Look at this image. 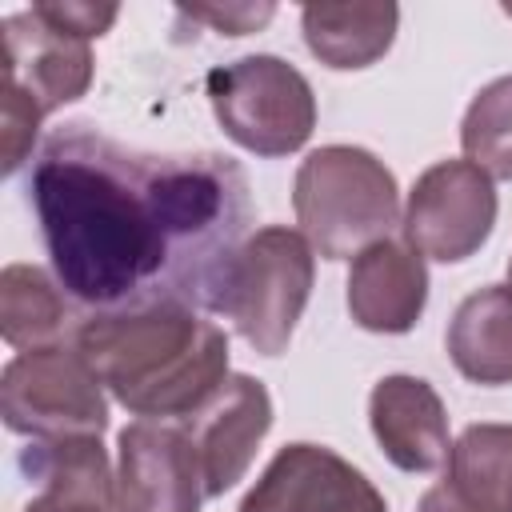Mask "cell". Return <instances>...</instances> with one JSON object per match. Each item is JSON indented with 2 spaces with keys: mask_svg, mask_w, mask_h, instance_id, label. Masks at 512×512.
Here are the masks:
<instances>
[{
  "mask_svg": "<svg viewBox=\"0 0 512 512\" xmlns=\"http://www.w3.org/2000/svg\"><path fill=\"white\" fill-rule=\"evenodd\" d=\"M48 24L80 36V40H92V36H104L116 20V4H32Z\"/></svg>",
  "mask_w": 512,
  "mask_h": 512,
  "instance_id": "21",
  "label": "cell"
},
{
  "mask_svg": "<svg viewBox=\"0 0 512 512\" xmlns=\"http://www.w3.org/2000/svg\"><path fill=\"white\" fill-rule=\"evenodd\" d=\"M416 512H480V508H476L452 480H440V484H432V488L420 496Z\"/></svg>",
  "mask_w": 512,
  "mask_h": 512,
  "instance_id": "23",
  "label": "cell"
},
{
  "mask_svg": "<svg viewBox=\"0 0 512 512\" xmlns=\"http://www.w3.org/2000/svg\"><path fill=\"white\" fill-rule=\"evenodd\" d=\"M292 208L312 252L348 260L388 236L400 216V192L396 176L368 148L324 144L300 164Z\"/></svg>",
  "mask_w": 512,
  "mask_h": 512,
  "instance_id": "3",
  "label": "cell"
},
{
  "mask_svg": "<svg viewBox=\"0 0 512 512\" xmlns=\"http://www.w3.org/2000/svg\"><path fill=\"white\" fill-rule=\"evenodd\" d=\"M372 436L404 472H436L448 464V412L436 388L420 376H384L368 396Z\"/></svg>",
  "mask_w": 512,
  "mask_h": 512,
  "instance_id": "13",
  "label": "cell"
},
{
  "mask_svg": "<svg viewBox=\"0 0 512 512\" xmlns=\"http://www.w3.org/2000/svg\"><path fill=\"white\" fill-rule=\"evenodd\" d=\"M272 4H224V8H188L192 20H208L212 28L228 32V36H244L252 28H260L264 20H272Z\"/></svg>",
  "mask_w": 512,
  "mask_h": 512,
  "instance_id": "22",
  "label": "cell"
},
{
  "mask_svg": "<svg viewBox=\"0 0 512 512\" xmlns=\"http://www.w3.org/2000/svg\"><path fill=\"white\" fill-rule=\"evenodd\" d=\"M204 476L184 428L136 420L116 444V512H200Z\"/></svg>",
  "mask_w": 512,
  "mask_h": 512,
  "instance_id": "8",
  "label": "cell"
},
{
  "mask_svg": "<svg viewBox=\"0 0 512 512\" xmlns=\"http://www.w3.org/2000/svg\"><path fill=\"white\" fill-rule=\"evenodd\" d=\"M0 416L32 440L100 436L108 428V400L76 344H48L8 360L0 376Z\"/></svg>",
  "mask_w": 512,
  "mask_h": 512,
  "instance_id": "6",
  "label": "cell"
},
{
  "mask_svg": "<svg viewBox=\"0 0 512 512\" xmlns=\"http://www.w3.org/2000/svg\"><path fill=\"white\" fill-rule=\"evenodd\" d=\"M24 512H108V508H100V504H84V500H64V496H36Z\"/></svg>",
  "mask_w": 512,
  "mask_h": 512,
  "instance_id": "24",
  "label": "cell"
},
{
  "mask_svg": "<svg viewBox=\"0 0 512 512\" xmlns=\"http://www.w3.org/2000/svg\"><path fill=\"white\" fill-rule=\"evenodd\" d=\"M244 172L228 156H144L100 136H56L32 204L56 280L104 312L148 304H212V288L244 244Z\"/></svg>",
  "mask_w": 512,
  "mask_h": 512,
  "instance_id": "1",
  "label": "cell"
},
{
  "mask_svg": "<svg viewBox=\"0 0 512 512\" xmlns=\"http://www.w3.org/2000/svg\"><path fill=\"white\" fill-rule=\"evenodd\" d=\"M496 224V188L492 176L472 160H440L408 192L404 240L432 260L456 264L480 252Z\"/></svg>",
  "mask_w": 512,
  "mask_h": 512,
  "instance_id": "7",
  "label": "cell"
},
{
  "mask_svg": "<svg viewBox=\"0 0 512 512\" xmlns=\"http://www.w3.org/2000/svg\"><path fill=\"white\" fill-rule=\"evenodd\" d=\"M76 352L128 412L148 420H188L228 380V336L176 300L88 316Z\"/></svg>",
  "mask_w": 512,
  "mask_h": 512,
  "instance_id": "2",
  "label": "cell"
},
{
  "mask_svg": "<svg viewBox=\"0 0 512 512\" xmlns=\"http://www.w3.org/2000/svg\"><path fill=\"white\" fill-rule=\"evenodd\" d=\"M448 480L480 512H512V424H472L448 452Z\"/></svg>",
  "mask_w": 512,
  "mask_h": 512,
  "instance_id": "18",
  "label": "cell"
},
{
  "mask_svg": "<svg viewBox=\"0 0 512 512\" xmlns=\"http://www.w3.org/2000/svg\"><path fill=\"white\" fill-rule=\"evenodd\" d=\"M44 112L12 84L0 88V140H4V172H16L36 140V128H40Z\"/></svg>",
  "mask_w": 512,
  "mask_h": 512,
  "instance_id": "20",
  "label": "cell"
},
{
  "mask_svg": "<svg viewBox=\"0 0 512 512\" xmlns=\"http://www.w3.org/2000/svg\"><path fill=\"white\" fill-rule=\"evenodd\" d=\"M240 512H388L376 484L320 444H288L260 472Z\"/></svg>",
  "mask_w": 512,
  "mask_h": 512,
  "instance_id": "9",
  "label": "cell"
},
{
  "mask_svg": "<svg viewBox=\"0 0 512 512\" xmlns=\"http://www.w3.org/2000/svg\"><path fill=\"white\" fill-rule=\"evenodd\" d=\"M32 476L40 480L44 496L84 500L116 512V472L108 468L100 436H64V440H40L28 456Z\"/></svg>",
  "mask_w": 512,
  "mask_h": 512,
  "instance_id": "17",
  "label": "cell"
},
{
  "mask_svg": "<svg viewBox=\"0 0 512 512\" xmlns=\"http://www.w3.org/2000/svg\"><path fill=\"white\" fill-rule=\"evenodd\" d=\"M504 12H508V16H512V4H508V8H504Z\"/></svg>",
  "mask_w": 512,
  "mask_h": 512,
  "instance_id": "26",
  "label": "cell"
},
{
  "mask_svg": "<svg viewBox=\"0 0 512 512\" xmlns=\"http://www.w3.org/2000/svg\"><path fill=\"white\" fill-rule=\"evenodd\" d=\"M208 100L224 136L256 156H288L316 128L312 84L280 56H244L212 68Z\"/></svg>",
  "mask_w": 512,
  "mask_h": 512,
  "instance_id": "5",
  "label": "cell"
},
{
  "mask_svg": "<svg viewBox=\"0 0 512 512\" xmlns=\"http://www.w3.org/2000/svg\"><path fill=\"white\" fill-rule=\"evenodd\" d=\"M464 160L492 180H512V76H500L476 92L460 124Z\"/></svg>",
  "mask_w": 512,
  "mask_h": 512,
  "instance_id": "19",
  "label": "cell"
},
{
  "mask_svg": "<svg viewBox=\"0 0 512 512\" xmlns=\"http://www.w3.org/2000/svg\"><path fill=\"white\" fill-rule=\"evenodd\" d=\"M396 4H308L300 12L308 52L340 72L376 64L396 40Z\"/></svg>",
  "mask_w": 512,
  "mask_h": 512,
  "instance_id": "15",
  "label": "cell"
},
{
  "mask_svg": "<svg viewBox=\"0 0 512 512\" xmlns=\"http://www.w3.org/2000/svg\"><path fill=\"white\" fill-rule=\"evenodd\" d=\"M0 64L4 84L20 88L44 116L80 100L92 84L88 40L48 24L36 8H24L0 24Z\"/></svg>",
  "mask_w": 512,
  "mask_h": 512,
  "instance_id": "11",
  "label": "cell"
},
{
  "mask_svg": "<svg viewBox=\"0 0 512 512\" xmlns=\"http://www.w3.org/2000/svg\"><path fill=\"white\" fill-rule=\"evenodd\" d=\"M508 288H512V264H508Z\"/></svg>",
  "mask_w": 512,
  "mask_h": 512,
  "instance_id": "25",
  "label": "cell"
},
{
  "mask_svg": "<svg viewBox=\"0 0 512 512\" xmlns=\"http://www.w3.org/2000/svg\"><path fill=\"white\" fill-rule=\"evenodd\" d=\"M428 304V268L408 240L368 244L348 272V312L368 332H408Z\"/></svg>",
  "mask_w": 512,
  "mask_h": 512,
  "instance_id": "12",
  "label": "cell"
},
{
  "mask_svg": "<svg viewBox=\"0 0 512 512\" xmlns=\"http://www.w3.org/2000/svg\"><path fill=\"white\" fill-rule=\"evenodd\" d=\"M268 428H272V396L260 380H252L244 372L228 376L184 420V432L196 448L208 496H224L248 472Z\"/></svg>",
  "mask_w": 512,
  "mask_h": 512,
  "instance_id": "10",
  "label": "cell"
},
{
  "mask_svg": "<svg viewBox=\"0 0 512 512\" xmlns=\"http://www.w3.org/2000/svg\"><path fill=\"white\" fill-rule=\"evenodd\" d=\"M312 272L316 252L304 232L284 224L256 228L224 264L208 308L224 312L260 356H280L312 296Z\"/></svg>",
  "mask_w": 512,
  "mask_h": 512,
  "instance_id": "4",
  "label": "cell"
},
{
  "mask_svg": "<svg viewBox=\"0 0 512 512\" xmlns=\"http://www.w3.org/2000/svg\"><path fill=\"white\" fill-rule=\"evenodd\" d=\"M448 356L472 384H512V288L488 284L460 300L448 324Z\"/></svg>",
  "mask_w": 512,
  "mask_h": 512,
  "instance_id": "14",
  "label": "cell"
},
{
  "mask_svg": "<svg viewBox=\"0 0 512 512\" xmlns=\"http://www.w3.org/2000/svg\"><path fill=\"white\" fill-rule=\"evenodd\" d=\"M64 296L60 280H52L36 264H8L0 272V332L12 348L32 352L56 344L64 332Z\"/></svg>",
  "mask_w": 512,
  "mask_h": 512,
  "instance_id": "16",
  "label": "cell"
}]
</instances>
